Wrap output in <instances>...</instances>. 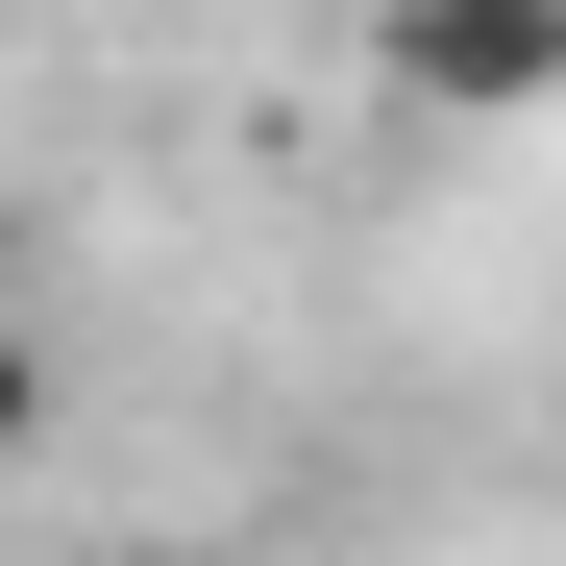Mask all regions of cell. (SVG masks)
I'll use <instances>...</instances> for the list:
<instances>
[{"mask_svg": "<svg viewBox=\"0 0 566 566\" xmlns=\"http://www.w3.org/2000/svg\"><path fill=\"white\" fill-rule=\"evenodd\" d=\"M395 99L419 124H517V99H566V0H395Z\"/></svg>", "mask_w": 566, "mask_h": 566, "instance_id": "cell-1", "label": "cell"}, {"mask_svg": "<svg viewBox=\"0 0 566 566\" xmlns=\"http://www.w3.org/2000/svg\"><path fill=\"white\" fill-rule=\"evenodd\" d=\"M148 566H222V542H148Z\"/></svg>", "mask_w": 566, "mask_h": 566, "instance_id": "cell-2", "label": "cell"}]
</instances>
